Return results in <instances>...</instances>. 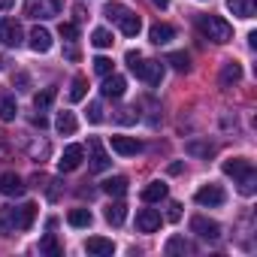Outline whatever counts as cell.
<instances>
[{"label": "cell", "mask_w": 257, "mask_h": 257, "mask_svg": "<svg viewBox=\"0 0 257 257\" xmlns=\"http://www.w3.org/2000/svg\"><path fill=\"white\" fill-rule=\"evenodd\" d=\"M127 67L134 76H140L149 85H161L164 82V64L161 61H143L140 52H127Z\"/></svg>", "instance_id": "2"}, {"label": "cell", "mask_w": 257, "mask_h": 257, "mask_svg": "<svg viewBox=\"0 0 257 257\" xmlns=\"http://www.w3.org/2000/svg\"><path fill=\"white\" fill-rule=\"evenodd\" d=\"M152 4H155V7H161V10H164V7H170V0H152Z\"/></svg>", "instance_id": "43"}, {"label": "cell", "mask_w": 257, "mask_h": 257, "mask_svg": "<svg viewBox=\"0 0 257 257\" xmlns=\"http://www.w3.org/2000/svg\"><path fill=\"white\" fill-rule=\"evenodd\" d=\"M124 13H127V7H121V4H106V10H103V16H106L109 22H118Z\"/></svg>", "instance_id": "34"}, {"label": "cell", "mask_w": 257, "mask_h": 257, "mask_svg": "<svg viewBox=\"0 0 257 257\" xmlns=\"http://www.w3.org/2000/svg\"><path fill=\"white\" fill-rule=\"evenodd\" d=\"M85 91H88V79H85V76H76V79H73V88H70V100H73V103L85 100Z\"/></svg>", "instance_id": "30"}, {"label": "cell", "mask_w": 257, "mask_h": 257, "mask_svg": "<svg viewBox=\"0 0 257 257\" xmlns=\"http://www.w3.org/2000/svg\"><path fill=\"white\" fill-rule=\"evenodd\" d=\"M88 121L91 124H100L103 121V106L100 103H88Z\"/></svg>", "instance_id": "37"}, {"label": "cell", "mask_w": 257, "mask_h": 257, "mask_svg": "<svg viewBox=\"0 0 257 257\" xmlns=\"http://www.w3.org/2000/svg\"><path fill=\"white\" fill-rule=\"evenodd\" d=\"M28 40H31V49H34L37 55H46V52L52 49V34H49L46 28H34Z\"/></svg>", "instance_id": "14"}, {"label": "cell", "mask_w": 257, "mask_h": 257, "mask_svg": "<svg viewBox=\"0 0 257 257\" xmlns=\"http://www.w3.org/2000/svg\"><path fill=\"white\" fill-rule=\"evenodd\" d=\"M91 43H94L97 49H109V46H112V34H109L106 28H97V31L91 34Z\"/></svg>", "instance_id": "31"}, {"label": "cell", "mask_w": 257, "mask_h": 257, "mask_svg": "<svg viewBox=\"0 0 257 257\" xmlns=\"http://www.w3.org/2000/svg\"><path fill=\"white\" fill-rule=\"evenodd\" d=\"M118 121H137V115H134V109H121V115H118Z\"/></svg>", "instance_id": "40"}, {"label": "cell", "mask_w": 257, "mask_h": 257, "mask_svg": "<svg viewBox=\"0 0 257 257\" xmlns=\"http://www.w3.org/2000/svg\"><path fill=\"white\" fill-rule=\"evenodd\" d=\"M164 251H167V254H194V245H191L188 239H182V236H173Z\"/></svg>", "instance_id": "26"}, {"label": "cell", "mask_w": 257, "mask_h": 257, "mask_svg": "<svg viewBox=\"0 0 257 257\" xmlns=\"http://www.w3.org/2000/svg\"><path fill=\"white\" fill-rule=\"evenodd\" d=\"M221 170H224V176H230V179H245L248 173H254V167H251V161H245V158H230V161H224L221 164Z\"/></svg>", "instance_id": "11"}, {"label": "cell", "mask_w": 257, "mask_h": 257, "mask_svg": "<svg viewBox=\"0 0 257 257\" xmlns=\"http://www.w3.org/2000/svg\"><path fill=\"white\" fill-rule=\"evenodd\" d=\"M115 25L121 28V34H124V37H137V34L143 31V22H140V16H137V13H131V10H127V13H124V16H121Z\"/></svg>", "instance_id": "15"}, {"label": "cell", "mask_w": 257, "mask_h": 257, "mask_svg": "<svg viewBox=\"0 0 257 257\" xmlns=\"http://www.w3.org/2000/svg\"><path fill=\"white\" fill-rule=\"evenodd\" d=\"M94 73H97V76H109V73H112V61L103 58V55L94 58Z\"/></svg>", "instance_id": "36"}, {"label": "cell", "mask_w": 257, "mask_h": 257, "mask_svg": "<svg viewBox=\"0 0 257 257\" xmlns=\"http://www.w3.org/2000/svg\"><path fill=\"white\" fill-rule=\"evenodd\" d=\"M85 251H88V254H97V257H109V254L115 251V245H112V239H103V236H91V239L85 242Z\"/></svg>", "instance_id": "16"}, {"label": "cell", "mask_w": 257, "mask_h": 257, "mask_svg": "<svg viewBox=\"0 0 257 257\" xmlns=\"http://www.w3.org/2000/svg\"><path fill=\"white\" fill-rule=\"evenodd\" d=\"M227 7H230L233 16H239V19H254V10H257L254 0H227Z\"/></svg>", "instance_id": "23"}, {"label": "cell", "mask_w": 257, "mask_h": 257, "mask_svg": "<svg viewBox=\"0 0 257 257\" xmlns=\"http://www.w3.org/2000/svg\"><path fill=\"white\" fill-rule=\"evenodd\" d=\"M34 218H37L34 203H25L19 209H4L0 212V236H13L16 230H31Z\"/></svg>", "instance_id": "1"}, {"label": "cell", "mask_w": 257, "mask_h": 257, "mask_svg": "<svg viewBox=\"0 0 257 257\" xmlns=\"http://www.w3.org/2000/svg\"><path fill=\"white\" fill-rule=\"evenodd\" d=\"M112 152L121 155V158H134L143 152V143L137 137H112Z\"/></svg>", "instance_id": "7"}, {"label": "cell", "mask_w": 257, "mask_h": 257, "mask_svg": "<svg viewBox=\"0 0 257 257\" xmlns=\"http://www.w3.org/2000/svg\"><path fill=\"white\" fill-rule=\"evenodd\" d=\"M239 79H242V67H239L236 61H227V64L221 67V85L230 88V85H236Z\"/></svg>", "instance_id": "20"}, {"label": "cell", "mask_w": 257, "mask_h": 257, "mask_svg": "<svg viewBox=\"0 0 257 257\" xmlns=\"http://www.w3.org/2000/svg\"><path fill=\"white\" fill-rule=\"evenodd\" d=\"M52 103H55V88H43L40 94H34V106H37L40 112H46Z\"/></svg>", "instance_id": "29"}, {"label": "cell", "mask_w": 257, "mask_h": 257, "mask_svg": "<svg viewBox=\"0 0 257 257\" xmlns=\"http://www.w3.org/2000/svg\"><path fill=\"white\" fill-rule=\"evenodd\" d=\"M0 43L4 46H22V28L13 19H0Z\"/></svg>", "instance_id": "10"}, {"label": "cell", "mask_w": 257, "mask_h": 257, "mask_svg": "<svg viewBox=\"0 0 257 257\" xmlns=\"http://www.w3.org/2000/svg\"><path fill=\"white\" fill-rule=\"evenodd\" d=\"M82 158H85V149L82 146H67L64 155H61V161H58V170L61 173H73V170L82 167Z\"/></svg>", "instance_id": "6"}, {"label": "cell", "mask_w": 257, "mask_h": 257, "mask_svg": "<svg viewBox=\"0 0 257 257\" xmlns=\"http://www.w3.org/2000/svg\"><path fill=\"white\" fill-rule=\"evenodd\" d=\"M67 221H70V227H91L94 215H91L88 209H73V212L67 215Z\"/></svg>", "instance_id": "27"}, {"label": "cell", "mask_w": 257, "mask_h": 257, "mask_svg": "<svg viewBox=\"0 0 257 257\" xmlns=\"http://www.w3.org/2000/svg\"><path fill=\"white\" fill-rule=\"evenodd\" d=\"M239 191H242L245 197H251V194L257 191V173H248L245 179H239Z\"/></svg>", "instance_id": "32"}, {"label": "cell", "mask_w": 257, "mask_h": 257, "mask_svg": "<svg viewBox=\"0 0 257 257\" xmlns=\"http://www.w3.org/2000/svg\"><path fill=\"white\" fill-rule=\"evenodd\" d=\"M124 88H127V82H124V76H115V73H109V76H103V97H112V100H118V97H124Z\"/></svg>", "instance_id": "13"}, {"label": "cell", "mask_w": 257, "mask_h": 257, "mask_svg": "<svg viewBox=\"0 0 257 257\" xmlns=\"http://www.w3.org/2000/svg\"><path fill=\"white\" fill-rule=\"evenodd\" d=\"M197 28L203 31V37H209L212 43H230L233 40V28L230 22H224L221 16H200Z\"/></svg>", "instance_id": "3"}, {"label": "cell", "mask_w": 257, "mask_h": 257, "mask_svg": "<svg viewBox=\"0 0 257 257\" xmlns=\"http://www.w3.org/2000/svg\"><path fill=\"white\" fill-rule=\"evenodd\" d=\"M167 197V185L164 182H149L143 188V203H161Z\"/></svg>", "instance_id": "22"}, {"label": "cell", "mask_w": 257, "mask_h": 257, "mask_svg": "<svg viewBox=\"0 0 257 257\" xmlns=\"http://www.w3.org/2000/svg\"><path fill=\"white\" fill-rule=\"evenodd\" d=\"M67 58H70V61H79V49H76V46H67Z\"/></svg>", "instance_id": "41"}, {"label": "cell", "mask_w": 257, "mask_h": 257, "mask_svg": "<svg viewBox=\"0 0 257 257\" xmlns=\"http://www.w3.org/2000/svg\"><path fill=\"white\" fill-rule=\"evenodd\" d=\"M0 191H4L7 197H22L25 194V182L16 173H7L4 179H0Z\"/></svg>", "instance_id": "18"}, {"label": "cell", "mask_w": 257, "mask_h": 257, "mask_svg": "<svg viewBox=\"0 0 257 257\" xmlns=\"http://www.w3.org/2000/svg\"><path fill=\"white\" fill-rule=\"evenodd\" d=\"M161 212L158 209H143L140 215H137V227H140V233H155V230H161Z\"/></svg>", "instance_id": "12"}, {"label": "cell", "mask_w": 257, "mask_h": 257, "mask_svg": "<svg viewBox=\"0 0 257 257\" xmlns=\"http://www.w3.org/2000/svg\"><path fill=\"white\" fill-rule=\"evenodd\" d=\"M76 34H79V31H76V25H70V22H64V25H61V37H64V40H76Z\"/></svg>", "instance_id": "38"}, {"label": "cell", "mask_w": 257, "mask_h": 257, "mask_svg": "<svg viewBox=\"0 0 257 257\" xmlns=\"http://www.w3.org/2000/svg\"><path fill=\"white\" fill-rule=\"evenodd\" d=\"M215 149L209 143H188V155H200V158H209Z\"/></svg>", "instance_id": "35"}, {"label": "cell", "mask_w": 257, "mask_h": 257, "mask_svg": "<svg viewBox=\"0 0 257 257\" xmlns=\"http://www.w3.org/2000/svg\"><path fill=\"white\" fill-rule=\"evenodd\" d=\"M100 188H103V194H109V197H124V194H127V179H124V176H112V179H106Z\"/></svg>", "instance_id": "21"}, {"label": "cell", "mask_w": 257, "mask_h": 257, "mask_svg": "<svg viewBox=\"0 0 257 257\" xmlns=\"http://www.w3.org/2000/svg\"><path fill=\"white\" fill-rule=\"evenodd\" d=\"M191 230H194L200 239H206V242H215V239L221 236L218 221H209V218H203V215H194V218H191Z\"/></svg>", "instance_id": "5"}, {"label": "cell", "mask_w": 257, "mask_h": 257, "mask_svg": "<svg viewBox=\"0 0 257 257\" xmlns=\"http://www.w3.org/2000/svg\"><path fill=\"white\" fill-rule=\"evenodd\" d=\"M19 115V106H16V97L10 91H0V118L4 121H13Z\"/></svg>", "instance_id": "19"}, {"label": "cell", "mask_w": 257, "mask_h": 257, "mask_svg": "<svg viewBox=\"0 0 257 257\" xmlns=\"http://www.w3.org/2000/svg\"><path fill=\"white\" fill-rule=\"evenodd\" d=\"M13 4H16V0H0V13H4V10H10Z\"/></svg>", "instance_id": "42"}, {"label": "cell", "mask_w": 257, "mask_h": 257, "mask_svg": "<svg viewBox=\"0 0 257 257\" xmlns=\"http://www.w3.org/2000/svg\"><path fill=\"white\" fill-rule=\"evenodd\" d=\"M149 37H152V43H155V46H167V43L176 37V28H173V25H164V22H158V25H152Z\"/></svg>", "instance_id": "17"}, {"label": "cell", "mask_w": 257, "mask_h": 257, "mask_svg": "<svg viewBox=\"0 0 257 257\" xmlns=\"http://www.w3.org/2000/svg\"><path fill=\"white\" fill-rule=\"evenodd\" d=\"M40 251H43V254H52V257H58V254H61V245H58V242H55V236L49 233V236H43V242H40Z\"/></svg>", "instance_id": "33"}, {"label": "cell", "mask_w": 257, "mask_h": 257, "mask_svg": "<svg viewBox=\"0 0 257 257\" xmlns=\"http://www.w3.org/2000/svg\"><path fill=\"white\" fill-rule=\"evenodd\" d=\"M55 127H58V134H61V137H73L79 124H76V115H73V112H61L58 121H55Z\"/></svg>", "instance_id": "24"}, {"label": "cell", "mask_w": 257, "mask_h": 257, "mask_svg": "<svg viewBox=\"0 0 257 257\" xmlns=\"http://www.w3.org/2000/svg\"><path fill=\"white\" fill-rule=\"evenodd\" d=\"M106 221L112 224V227H121L124 224V218H127V206L124 203H112V206H106Z\"/></svg>", "instance_id": "25"}, {"label": "cell", "mask_w": 257, "mask_h": 257, "mask_svg": "<svg viewBox=\"0 0 257 257\" xmlns=\"http://www.w3.org/2000/svg\"><path fill=\"white\" fill-rule=\"evenodd\" d=\"M167 64H173L176 73H188V70H191V58H188L185 52H173V55L167 58Z\"/></svg>", "instance_id": "28"}, {"label": "cell", "mask_w": 257, "mask_h": 257, "mask_svg": "<svg viewBox=\"0 0 257 257\" xmlns=\"http://www.w3.org/2000/svg\"><path fill=\"white\" fill-rule=\"evenodd\" d=\"M88 152H91V173H103V170H109V155L103 152V146H100V140L94 137V140H88Z\"/></svg>", "instance_id": "8"}, {"label": "cell", "mask_w": 257, "mask_h": 257, "mask_svg": "<svg viewBox=\"0 0 257 257\" xmlns=\"http://www.w3.org/2000/svg\"><path fill=\"white\" fill-rule=\"evenodd\" d=\"M0 70H4V58H0Z\"/></svg>", "instance_id": "44"}, {"label": "cell", "mask_w": 257, "mask_h": 257, "mask_svg": "<svg viewBox=\"0 0 257 257\" xmlns=\"http://www.w3.org/2000/svg\"><path fill=\"white\" fill-rule=\"evenodd\" d=\"M224 200H227V194H224L221 185H203L197 191V203L200 206H224Z\"/></svg>", "instance_id": "9"}, {"label": "cell", "mask_w": 257, "mask_h": 257, "mask_svg": "<svg viewBox=\"0 0 257 257\" xmlns=\"http://www.w3.org/2000/svg\"><path fill=\"white\" fill-rule=\"evenodd\" d=\"M58 13H61V0H28V4H25V16L37 19V22L55 19Z\"/></svg>", "instance_id": "4"}, {"label": "cell", "mask_w": 257, "mask_h": 257, "mask_svg": "<svg viewBox=\"0 0 257 257\" xmlns=\"http://www.w3.org/2000/svg\"><path fill=\"white\" fill-rule=\"evenodd\" d=\"M167 218H170V221H179V218H182V206H179V203H173V206H170V212H167Z\"/></svg>", "instance_id": "39"}]
</instances>
